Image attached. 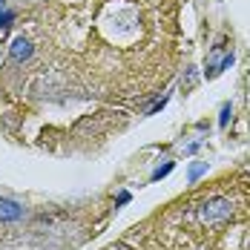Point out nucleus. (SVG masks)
<instances>
[{"instance_id":"obj_1","label":"nucleus","mask_w":250,"mask_h":250,"mask_svg":"<svg viewBox=\"0 0 250 250\" xmlns=\"http://www.w3.org/2000/svg\"><path fill=\"white\" fill-rule=\"evenodd\" d=\"M230 216H233V201L225 199V196H216V199L204 201L199 210V219L204 225H222Z\"/></svg>"},{"instance_id":"obj_2","label":"nucleus","mask_w":250,"mask_h":250,"mask_svg":"<svg viewBox=\"0 0 250 250\" xmlns=\"http://www.w3.org/2000/svg\"><path fill=\"white\" fill-rule=\"evenodd\" d=\"M9 58L15 61V63H23L32 58V43L26 41V38H15L12 41V49H9Z\"/></svg>"},{"instance_id":"obj_3","label":"nucleus","mask_w":250,"mask_h":250,"mask_svg":"<svg viewBox=\"0 0 250 250\" xmlns=\"http://www.w3.org/2000/svg\"><path fill=\"white\" fill-rule=\"evenodd\" d=\"M21 216H23V207L18 201L0 199V222H18Z\"/></svg>"},{"instance_id":"obj_4","label":"nucleus","mask_w":250,"mask_h":250,"mask_svg":"<svg viewBox=\"0 0 250 250\" xmlns=\"http://www.w3.org/2000/svg\"><path fill=\"white\" fill-rule=\"evenodd\" d=\"M15 21V12H9V9H0V29H9Z\"/></svg>"},{"instance_id":"obj_5","label":"nucleus","mask_w":250,"mask_h":250,"mask_svg":"<svg viewBox=\"0 0 250 250\" xmlns=\"http://www.w3.org/2000/svg\"><path fill=\"white\" fill-rule=\"evenodd\" d=\"M227 115H230V106H225V109H222V126L227 124Z\"/></svg>"}]
</instances>
